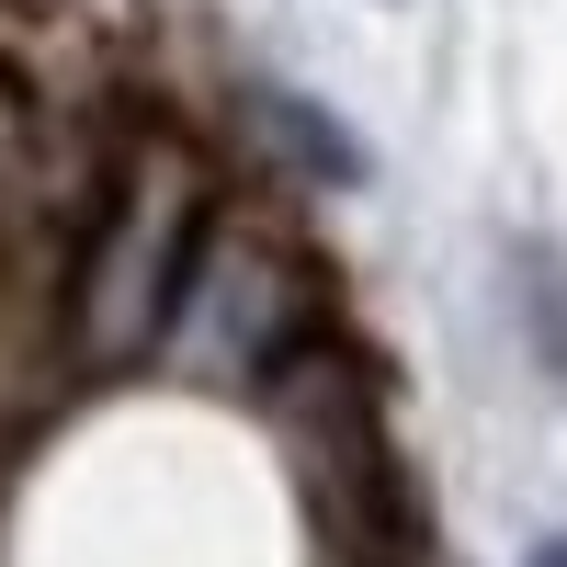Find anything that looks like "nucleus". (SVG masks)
I'll use <instances>...</instances> for the list:
<instances>
[{"instance_id":"3","label":"nucleus","mask_w":567,"mask_h":567,"mask_svg":"<svg viewBox=\"0 0 567 567\" xmlns=\"http://www.w3.org/2000/svg\"><path fill=\"white\" fill-rule=\"evenodd\" d=\"M261 125H272V136H284V148H296L318 182H363V148H352V136L329 125L318 103H284V91H272V103H261Z\"/></svg>"},{"instance_id":"1","label":"nucleus","mask_w":567,"mask_h":567,"mask_svg":"<svg viewBox=\"0 0 567 567\" xmlns=\"http://www.w3.org/2000/svg\"><path fill=\"white\" fill-rule=\"evenodd\" d=\"M205 261V205H194V182H182L171 159L136 171V194L114 205L103 227V250H91V284H80V341L91 352H148L171 307H182V284H194Z\"/></svg>"},{"instance_id":"4","label":"nucleus","mask_w":567,"mask_h":567,"mask_svg":"<svg viewBox=\"0 0 567 567\" xmlns=\"http://www.w3.org/2000/svg\"><path fill=\"white\" fill-rule=\"evenodd\" d=\"M523 567H567V534H545V545H534V556H523Z\"/></svg>"},{"instance_id":"2","label":"nucleus","mask_w":567,"mask_h":567,"mask_svg":"<svg viewBox=\"0 0 567 567\" xmlns=\"http://www.w3.org/2000/svg\"><path fill=\"white\" fill-rule=\"evenodd\" d=\"M511 296H523V341H534V363L567 386V261H556L545 239L511 250Z\"/></svg>"}]
</instances>
